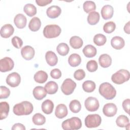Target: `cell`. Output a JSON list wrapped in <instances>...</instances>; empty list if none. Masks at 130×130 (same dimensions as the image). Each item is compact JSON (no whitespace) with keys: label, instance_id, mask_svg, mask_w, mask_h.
Instances as JSON below:
<instances>
[{"label":"cell","instance_id":"cell-12","mask_svg":"<svg viewBox=\"0 0 130 130\" xmlns=\"http://www.w3.org/2000/svg\"><path fill=\"white\" fill-rule=\"evenodd\" d=\"M21 54L24 59L29 60L33 58L35 56V49L31 46L27 45L21 49Z\"/></svg>","mask_w":130,"mask_h":130},{"label":"cell","instance_id":"cell-23","mask_svg":"<svg viewBox=\"0 0 130 130\" xmlns=\"http://www.w3.org/2000/svg\"><path fill=\"white\" fill-rule=\"evenodd\" d=\"M83 53L85 57L91 58L94 57L96 54V49L92 45H87L83 49Z\"/></svg>","mask_w":130,"mask_h":130},{"label":"cell","instance_id":"cell-28","mask_svg":"<svg viewBox=\"0 0 130 130\" xmlns=\"http://www.w3.org/2000/svg\"><path fill=\"white\" fill-rule=\"evenodd\" d=\"M81 62L80 56L76 53H73L70 55L68 58V62L69 64L73 67L78 66Z\"/></svg>","mask_w":130,"mask_h":130},{"label":"cell","instance_id":"cell-19","mask_svg":"<svg viewBox=\"0 0 130 130\" xmlns=\"http://www.w3.org/2000/svg\"><path fill=\"white\" fill-rule=\"evenodd\" d=\"M111 45L114 49L120 50L124 46L125 42L122 38L119 36H115L111 39Z\"/></svg>","mask_w":130,"mask_h":130},{"label":"cell","instance_id":"cell-21","mask_svg":"<svg viewBox=\"0 0 130 130\" xmlns=\"http://www.w3.org/2000/svg\"><path fill=\"white\" fill-rule=\"evenodd\" d=\"M99 62L100 65L102 68H107L111 65L112 58L109 55L107 54H103L100 56Z\"/></svg>","mask_w":130,"mask_h":130},{"label":"cell","instance_id":"cell-26","mask_svg":"<svg viewBox=\"0 0 130 130\" xmlns=\"http://www.w3.org/2000/svg\"><path fill=\"white\" fill-rule=\"evenodd\" d=\"M34 78L36 82L42 84L47 81L48 75L47 73L44 71H39L34 75Z\"/></svg>","mask_w":130,"mask_h":130},{"label":"cell","instance_id":"cell-13","mask_svg":"<svg viewBox=\"0 0 130 130\" xmlns=\"http://www.w3.org/2000/svg\"><path fill=\"white\" fill-rule=\"evenodd\" d=\"M14 28L10 24H6L3 25L1 29V36L3 38H8L14 33Z\"/></svg>","mask_w":130,"mask_h":130},{"label":"cell","instance_id":"cell-24","mask_svg":"<svg viewBox=\"0 0 130 130\" xmlns=\"http://www.w3.org/2000/svg\"><path fill=\"white\" fill-rule=\"evenodd\" d=\"M41 26V21L37 17H33L29 21L28 27L32 31H37L39 30Z\"/></svg>","mask_w":130,"mask_h":130},{"label":"cell","instance_id":"cell-10","mask_svg":"<svg viewBox=\"0 0 130 130\" xmlns=\"http://www.w3.org/2000/svg\"><path fill=\"white\" fill-rule=\"evenodd\" d=\"M21 82L20 75L17 72H13L7 76L6 78L7 84L12 87L18 86Z\"/></svg>","mask_w":130,"mask_h":130},{"label":"cell","instance_id":"cell-44","mask_svg":"<svg viewBox=\"0 0 130 130\" xmlns=\"http://www.w3.org/2000/svg\"><path fill=\"white\" fill-rule=\"evenodd\" d=\"M50 76L53 79H58L61 77V72L58 69H54L51 70L50 72Z\"/></svg>","mask_w":130,"mask_h":130},{"label":"cell","instance_id":"cell-4","mask_svg":"<svg viewBox=\"0 0 130 130\" xmlns=\"http://www.w3.org/2000/svg\"><path fill=\"white\" fill-rule=\"evenodd\" d=\"M61 126L64 130L79 129L82 126V122L79 118L73 117L63 121L61 124Z\"/></svg>","mask_w":130,"mask_h":130},{"label":"cell","instance_id":"cell-31","mask_svg":"<svg viewBox=\"0 0 130 130\" xmlns=\"http://www.w3.org/2000/svg\"><path fill=\"white\" fill-rule=\"evenodd\" d=\"M96 85L95 83L91 80H86L82 84V88L86 92H92L95 89Z\"/></svg>","mask_w":130,"mask_h":130},{"label":"cell","instance_id":"cell-25","mask_svg":"<svg viewBox=\"0 0 130 130\" xmlns=\"http://www.w3.org/2000/svg\"><path fill=\"white\" fill-rule=\"evenodd\" d=\"M10 110L9 104L6 102H2L0 103V119L3 120L7 118Z\"/></svg>","mask_w":130,"mask_h":130},{"label":"cell","instance_id":"cell-18","mask_svg":"<svg viewBox=\"0 0 130 130\" xmlns=\"http://www.w3.org/2000/svg\"><path fill=\"white\" fill-rule=\"evenodd\" d=\"M47 91L43 86H38L33 89L32 93L34 98L38 100L43 99L47 95Z\"/></svg>","mask_w":130,"mask_h":130},{"label":"cell","instance_id":"cell-39","mask_svg":"<svg viewBox=\"0 0 130 130\" xmlns=\"http://www.w3.org/2000/svg\"><path fill=\"white\" fill-rule=\"evenodd\" d=\"M116 28V24L113 21H109L106 22L103 26L104 31L107 34L112 33Z\"/></svg>","mask_w":130,"mask_h":130},{"label":"cell","instance_id":"cell-40","mask_svg":"<svg viewBox=\"0 0 130 130\" xmlns=\"http://www.w3.org/2000/svg\"><path fill=\"white\" fill-rule=\"evenodd\" d=\"M98 65L97 62L94 60H91L87 62L86 64V69L90 72H93L97 70Z\"/></svg>","mask_w":130,"mask_h":130},{"label":"cell","instance_id":"cell-37","mask_svg":"<svg viewBox=\"0 0 130 130\" xmlns=\"http://www.w3.org/2000/svg\"><path fill=\"white\" fill-rule=\"evenodd\" d=\"M107 41L106 36L102 34H98L95 35L93 38V42L97 46H101L104 45Z\"/></svg>","mask_w":130,"mask_h":130},{"label":"cell","instance_id":"cell-11","mask_svg":"<svg viewBox=\"0 0 130 130\" xmlns=\"http://www.w3.org/2000/svg\"><path fill=\"white\" fill-rule=\"evenodd\" d=\"M117 108L116 105L114 103H107L104 106L103 112L107 117H113L116 114Z\"/></svg>","mask_w":130,"mask_h":130},{"label":"cell","instance_id":"cell-34","mask_svg":"<svg viewBox=\"0 0 130 130\" xmlns=\"http://www.w3.org/2000/svg\"><path fill=\"white\" fill-rule=\"evenodd\" d=\"M33 123L37 125H43L46 122V118L45 116L41 113H38L35 114L32 118Z\"/></svg>","mask_w":130,"mask_h":130},{"label":"cell","instance_id":"cell-36","mask_svg":"<svg viewBox=\"0 0 130 130\" xmlns=\"http://www.w3.org/2000/svg\"><path fill=\"white\" fill-rule=\"evenodd\" d=\"M83 8L84 11L86 13H89L91 12L94 11L96 9V5L95 3L92 1H87L84 3Z\"/></svg>","mask_w":130,"mask_h":130},{"label":"cell","instance_id":"cell-9","mask_svg":"<svg viewBox=\"0 0 130 130\" xmlns=\"http://www.w3.org/2000/svg\"><path fill=\"white\" fill-rule=\"evenodd\" d=\"M14 66L12 59L9 57H5L0 60V71L6 72L12 70Z\"/></svg>","mask_w":130,"mask_h":130},{"label":"cell","instance_id":"cell-2","mask_svg":"<svg viewBox=\"0 0 130 130\" xmlns=\"http://www.w3.org/2000/svg\"><path fill=\"white\" fill-rule=\"evenodd\" d=\"M100 94L107 100H112L116 95V91L115 88L108 82L102 83L99 87Z\"/></svg>","mask_w":130,"mask_h":130},{"label":"cell","instance_id":"cell-8","mask_svg":"<svg viewBox=\"0 0 130 130\" xmlns=\"http://www.w3.org/2000/svg\"><path fill=\"white\" fill-rule=\"evenodd\" d=\"M84 105L86 110L90 112L96 111L100 106L98 99L92 96H89L85 100Z\"/></svg>","mask_w":130,"mask_h":130},{"label":"cell","instance_id":"cell-29","mask_svg":"<svg viewBox=\"0 0 130 130\" xmlns=\"http://www.w3.org/2000/svg\"><path fill=\"white\" fill-rule=\"evenodd\" d=\"M83 42L82 39L78 36H75L72 37L70 40V44L74 49H79L83 45Z\"/></svg>","mask_w":130,"mask_h":130},{"label":"cell","instance_id":"cell-35","mask_svg":"<svg viewBox=\"0 0 130 130\" xmlns=\"http://www.w3.org/2000/svg\"><path fill=\"white\" fill-rule=\"evenodd\" d=\"M129 123L128 118L124 115H119L116 120V123L117 125L120 127H124Z\"/></svg>","mask_w":130,"mask_h":130},{"label":"cell","instance_id":"cell-38","mask_svg":"<svg viewBox=\"0 0 130 130\" xmlns=\"http://www.w3.org/2000/svg\"><path fill=\"white\" fill-rule=\"evenodd\" d=\"M70 110L74 113H78L81 109V105L80 102L77 100H72L69 104Z\"/></svg>","mask_w":130,"mask_h":130},{"label":"cell","instance_id":"cell-7","mask_svg":"<svg viewBox=\"0 0 130 130\" xmlns=\"http://www.w3.org/2000/svg\"><path fill=\"white\" fill-rule=\"evenodd\" d=\"M76 85V83L73 80L67 78L64 80L61 86V91L65 95H70L74 92Z\"/></svg>","mask_w":130,"mask_h":130},{"label":"cell","instance_id":"cell-16","mask_svg":"<svg viewBox=\"0 0 130 130\" xmlns=\"http://www.w3.org/2000/svg\"><path fill=\"white\" fill-rule=\"evenodd\" d=\"M14 22L17 28L22 29L25 27L27 22V19L26 17L23 14H18L14 17Z\"/></svg>","mask_w":130,"mask_h":130},{"label":"cell","instance_id":"cell-45","mask_svg":"<svg viewBox=\"0 0 130 130\" xmlns=\"http://www.w3.org/2000/svg\"><path fill=\"white\" fill-rule=\"evenodd\" d=\"M129 103L130 100L129 99H127L123 101L122 102V107L124 111L127 113L128 114H129Z\"/></svg>","mask_w":130,"mask_h":130},{"label":"cell","instance_id":"cell-6","mask_svg":"<svg viewBox=\"0 0 130 130\" xmlns=\"http://www.w3.org/2000/svg\"><path fill=\"white\" fill-rule=\"evenodd\" d=\"M101 122V117L98 114L88 115L85 119V124L88 128L98 127Z\"/></svg>","mask_w":130,"mask_h":130},{"label":"cell","instance_id":"cell-30","mask_svg":"<svg viewBox=\"0 0 130 130\" xmlns=\"http://www.w3.org/2000/svg\"><path fill=\"white\" fill-rule=\"evenodd\" d=\"M100 17V14L98 12L96 11L91 12L87 16V22L90 25H95L99 22Z\"/></svg>","mask_w":130,"mask_h":130},{"label":"cell","instance_id":"cell-41","mask_svg":"<svg viewBox=\"0 0 130 130\" xmlns=\"http://www.w3.org/2000/svg\"><path fill=\"white\" fill-rule=\"evenodd\" d=\"M1 94H0V99H7L8 98L10 94V89L5 86H1L0 87Z\"/></svg>","mask_w":130,"mask_h":130},{"label":"cell","instance_id":"cell-15","mask_svg":"<svg viewBox=\"0 0 130 130\" xmlns=\"http://www.w3.org/2000/svg\"><path fill=\"white\" fill-rule=\"evenodd\" d=\"M61 13V8L57 6H52L46 10V14L48 17L54 19L58 17Z\"/></svg>","mask_w":130,"mask_h":130},{"label":"cell","instance_id":"cell-27","mask_svg":"<svg viewBox=\"0 0 130 130\" xmlns=\"http://www.w3.org/2000/svg\"><path fill=\"white\" fill-rule=\"evenodd\" d=\"M44 88L48 94H53L57 91L58 86L55 82L50 81L46 84Z\"/></svg>","mask_w":130,"mask_h":130},{"label":"cell","instance_id":"cell-42","mask_svg":"<svg viewBox=\"0 0 130 130\" xmlns=\"http://www.w3.org/2000/svg\"><path fill=\"white\" fill-rule=\"evenodd\" d=\"M11 42L13 46L17 49L20 48L23 45L22 39L17 36L14 37L11 40Z\"/></svg>","mask_w":130,"mask_h":130},{"label":"cell","instance_id":"cell-47","mask_svg":"<svg viewBox=\"0 0 130 130\" xmlns=\"http://www.w3.org/2000/svg\"><path fill=\"white\" fill-rule=\"evenodd\" d=\"M12 130H25V127L21 123H15L13 125V126L12 127Z\"/></svg>","mask_w":130,"mask_h":130},{"label":"cell","instance_id":"cell-43","mask_svg":"<svg viewBox=\"0 0 130 130\" xmlns=\"http://www.w3.org/2000/svg\"><path fill=\"white\" fill-rule=\"evenodd\" d=\"M85 77V73L83 70L78 69L74 73V78L78 81L83 79Z\"/></svg>","mask_w":130,"mask_h":130},{"label":"cell","instance_id":"cell-1","mask_svg":"<svg viewBox=\"0 0 130 130\" xmlns=\"http://www.w3.org/2000/svg\"><path fill=\"white\" fill-rule=\"evenodd\" d=\"M34 107L32 104L28 101H23L14 105L13 113L18 116L27 115L32 113Z\"/></svg>","mask_w":130,"mask_h":130},{"label":"cell","instance_id":"cell-3","mask_svg":"<svg viewBox=\"0 0 130 130\" xmlns=\"http://www.w3.org/2000/svg\"><path fill=\"white\" fill-rule=\"evenodd\" d=\"M130 74L128 71L121 69L113 74L111 77L112 82L116 84H121L129 80Z\"/></svg>","mask_w":130,"mask_h":130},{"label":"cell","instance_id":"cell-5","mask_svg":"<svg viewBox=\"0 0 130 130\" xmlns=\"http://www.w3.org/2000/svg\"><path fill=\"white\" fill-rule=\"evenodd\" d=\"M61 29L59 26L56 24L46 25L43 29L44 36L48 39L55 38L59 36Z\"/></svg>","mask_w":130,"mask_h":130},{"label":"cell","instance_id":"cell-32","mask_svg":"<svg viewBox=\"0 0 130 130\" xmlns=\"http://www.w3.org/2000/svg\"><path fill=\"white\" fill-rule=\"evenodd\" d=\"M56 51L59 55L61 56H66L69 53L70 48L67 44L65 43H61L57 45Z\"/></svg>","mask_w":130,"mask_h":130},{"label":"cell","instance_id":"cell-20","mask_svg":"<svg viewBox=\"0 0 130 130\" xmlns=\"http://www.w3.org/2000/svg\"><path fill=\"white\" fill-rule=\"evenodd\" d=\"M45 59L47 63L51 67L55 66L58 62V58L56 55L52 51H48L46 53Z\"/></svg>","mask_w":130,"mask_h":130},{"label":"cell","instance_id":"cell-33","mask_svg":"<svg viewBox=\"0 0 130 130\" xmlns=\"http://www.w3.org/2000/svg\"><path fill=\"white\" fill-rule=\"evenodd\" d=\"M23 11L25 13V14L29 17L34 16L36 14L37 12L36 7L31 4H26L24 6Z\"/></svg>","mask_w":130,"mask_h":130},{"label":"cell","instance_id":"cell-48","mask_svg":"<svg viewBox=\"0 0 130 130\" xmlns=\"http://www.w3.org/2000/svg\"><path fill=\"white\" fill-rule=\"evenodd\" d=\"M129 25H130V22H127L124 25V31L125 33L127 34H130V29H129Z\"/></svg>","mask_w":130,"mask_h":130},{"label":"cell","instance_id":"cell-17","mask_svg":"<svg viewBox=\"0 0 130 130\" xmlns=\"http://www.w3.org/2000/svg\"><path fill=\"white\" fill-rule=\"evenodd\" d=\"M68 109L67 106L63 104L58 105L55 109V115L59 119H62L68 115Z\"/></svg>","mask_w":130,"mask_h":130},{"label":"cell","instance_id":"cell-46","mask_svg":"<svg viewBox=\"0 0 130 130\" xmlns=\"http://www.w3.org/2000/svg\"><path fill=\"white\" fill-rule=\"evenodd\" d=\"M52 2V0H36V3L37 4L41 7L47 6Z\"/></svg>","mask_w":130,"mask_h":130},{"label":"cell","instance_id":"cell-22","mask_svg":"<svg viewBox=\"0 0 130 130\" xmlns=\"http://www.w3.org/2000/svg\"><path fill=\"white\" fill-rule=\"evenodd\" d=\"M41 108L45 114H50L53 112L54 104L52 101L50 100H46L42 103Z\"/></svg>","mask_w":130,"mask_h":130},{"label":"cell","instance_id":"cell-14","mask_svg":"<svg viewBox=\"0 0 130 130\" xmlns=\"http://www.w3.org/2000/svg\"><path fill=\"white\" fill-rule=\"evenodd\" d=\"M101 13L102 17L104 19H110L113 15L114 9L111 5H106L102 7Z\"/></svg>","mask_w":130,"mask_h":130}]
</instances>
